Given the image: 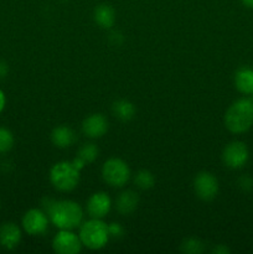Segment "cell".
Listing matches in <instances>:
<instances>
[{"mask_svg": "<svg viewBox=\"0 0 253 254\" xmlns=\"http://www.w3.org/2000/svg\"><path fill=\"white\" fill-rule=\"evenodd\" d=\"M54 251L59 254H76L81 252V238L69 230H61L52 241Z\"/></svg>", "mask_w": 253, "mask_h": 254, "instance_id": "cell-6", "label": "cell"}, {"mask_svg": "<svg viewBox=\"0 0 253 254\" xmlns=\"http://www.w3.org/2000/svg\"><path fill=\"white\" fill-rule=\"evenodd\" d=\"M238 185L242 190L250 191L253 189V180L250 178V176H242V178L238 180Z\"/></svg>", "mask_w": 253, "mask_h": 254, "instance_id": "cell-23", "label": "cell"}, {"mask_svg": "<svg viewBox=\"0 0 253 254\" xmlns=\"http://www.w3.org/2000/svg\"><path fill=\"white\" fill-rule=\"evenodd\" d=\"M113 113L114 116L118 119L123 122L130 121L131 118L135 114V108H134L133 104L129 101H126V99H121V101L116 102L113 104Z\"/></svg>", "mask_w": 253, "mask_h": 254, "instance_id": "cell-17", "label": "cell"}, {"mask_svg": "<svg viewBox=\"0 0 253 254\" xmlns=\"http://www.w3.org/2000/svg\"><path fill=\"white\" fill-rule=\"evenodd\" d=\"M135 181L136 186L143 190H148V189H151L154 186V183H155V179H154L153 174L148 170H140L135 175Z\"/></svg>", "mask_w": 253, "mask_h": 254, "instance_id": "cell-18", "label": "cell"}, {"mask_svg": "<svg viewBox=\"0 0 253 254\" xmlns=\"http://www.w3.org/2000/svg\"><path fill=\"white\" fill-rule=\"evenodd\" d=\"M213 253H217V254H226V253H230V250L226 248L225 246H218L213 250Z\"/></svg>", "mask_w": 253, "mask_h": 254, "instance_id": "cell-24", "label": "cell"}, {"mask_svg": "<svg viewBox=\"0 0 253 254\" xmlns=\"http://www.w3.org/2000/svg\"><path fill=\"white\" fill-rule=\"evenodd\" d=\"M235 84L241 93L253 94V69L242 67L236 72Z\"/></svg>", "mask_w": 253, "mask_h": 254, "instance_id": "cell-13", "label": "cell"}, {"mask_svg": "<svg viewBox=\"0 0 253 254\" xmlns=\"http://www.w3.org/2000/svg\"><path fill=\"white\" fill-rule=\"evenodd\" d=\"M195 192L201 200L210 201L216 197L218 192V181L212 174L201 173L193 181Z\"/></svg>", "mask_w": 253, "mask_h": 254, "instance_id": "cell-9", "label": "cell"}, {"mask_svg": "<svg viewBox=\"0 0 253 254\" xmlns=\"http://www.w3.org/2000/svg\"><path fill=\"white\" fill-rule=\"evenodd\" d=\"M82 130L89 138H101L108 130V122L102 114H92L83 121Z\"/></svg>", "mask_w": 253, "mask_h": 254, "instance_id": "cell-11", "label": "cell"}, {"mask_svg": "<svg viewBox=\"0 0 253 254\" xmlns=\"http://www.w3.org/2000/svg\"><path fill=\"white\" fill-rule=\"evenodd\" d=\"M94 20L103 29H109L116 21V12L112 6L107 4H101L94 10Z\"/></svg>", "mask_w": 253, "mask_h": 254, "instance_id": "cell-16", "label": "cell"}, {"mask_svg": "<svg viewBox=\"0 0 253 254\" xmlns=\"http://www.w3.org/2000/svg\"><path fill=\"white\" fill-rule=\"evenodd\" d=\"M109 237H121L123 235V228L119 223H111L108 225Z\"/></svg>", "mask_w": 253, "mask_h": 254, "instance_id": "cell-22", "label": "cell"}, {"mask_svg": "<svg viewBox=\"0 0 253 254\" xmlns=\"http://www.w3.org/2000/svg\"><path fill=\"white\" fill-rule=\"evenodd\" d=\"M22 226L29 235H44L49 226V217L44 211L32 208L25 213L24 218H22Z\"/></svg>", "mask_w": 253, "mask_h": 254, "instance_id": "cell-8", "label": "cell"}, {"mask_svg": "<svg viewBox=\"0 0 253 254\" xmlns=\"http://www.w3.org/2000/svg\"><path fill=\"white\" fill-rule=\"evenodd\" d=\"M243 2V5H246L247 7H251L253 9V0H241Z\"/></svg>", "mask_w": 253, "mask_h": 254, "instance_id": "cell-27", "label": "cell"}, {"mask_svg": "<svg viewBox=\"0 0 253 254\" xmlns=\"http://www.w3.org/2000/svg\"><path fill=\"white\" fill-rule=\"evenodd\" d=\"M14 145V136L11 131L0 127V153H6Z\"/></svg>", "mask_w": 253, "mask_h": 254, "instance_id": "cell-21", "label": "cell"}, {"mask_svg": "<svg viewBox=\"0 0 253 254\" xmlns=\"http://www.w3.org/2000/svg\"><path fill=\"white\" fill-rule=\"evenodd\" d=\"M111 198L107 193L97 192L89 197L87 202V211L92 218H103L111 210Z\"/></svg>", "mask_w": 253, "mask_h": 254, "instance_id": "cell-10", "label": "cell"}, {"mask_svg": "<svg viewBox=\"0 0 253 254\" xmlns=\"http://www.w3.org/2000/svg\"><path fill=\"white\" fill-rule=\"evenodd\" d=\"M44 212L49 220L60 230H73L78 227L83 218V211L78 203L73 201H44Z\"/></svg>", "mask_w": 253, "mask_h": 254, "instance_id": "cell-1", "label": "cell"}, {"mask_svg": "<svg viewBox=\"0 0 253 254\" xmlns=\"http://www.w3.org/2000/svg\"><path fill=\"white\" fill-rule=\"evenodd\" d=\"M50 180L57 190L71 191L78 185L79 170L73 165V163L61 161L51 169Z\"/></svg>", "mask_w": 253, "mask_h": 254, "instance_id": "cell-4", "label": "cell"}, {"mask_svg": "<svg viewBox=\"0 0 253 254\" xmlns=\"http://www.w3.org/2000/svg\"><path fill=\"white\" fill-rule=\"evenodd\" d=\"M139 203V197L134 191H124L117 198V210L122 215H129L136 208Z\"/></svg>", "mask_w": 253, "mask_h": 254, "instance_id": "cell-15", "label": "cell"}, {"mask_svg": "<svg viewBox=\"0 0 253 254\" xmlns=\"http://www.w3.org/2000/svg\"><path fill=\"white\" fill-rule=\"evenodd\" d=\"M79 238L82 245L89 250H101L109 240L108 226L99 218H92L84 222L79 230Z\"/></svg>", "mask_w": 253, "mask_h": 254, "instance_id": "cell-3", "label": "cell"}, {"mask_svg": "<svg viewBox=\"0 0 253 254\" xmlns=\"http://www.w3.org/2000/svg\"><path fill=\"white\" fill-rule=\"evenodd\" d=\"M7 73V64L5 62L0 61V77H4Z\"/></svg>", "mask_w": 253, "mask_h": 254, "instance_id": "cell-25", "label": "cell"}, {"mask_svg": "<svg viewBox=\"0 0 253 254\" xmlns=\"http://www.w3.org/2000/svg\"><path fill=\"white\" fill-rule=\"evenodd\" d=\"M4 107H5V94H4V92L0 89V113L2 112Z\"/></svg>", "mask_w": 253, "mask_h": 254, "instance_id": "cell-26", "label": "cell"}, {"mask_svg": "<svg viewBox=\"0 0 253 254\" xmlns=\"http://www.w3.org/2000/svg\"><path fill=\"white\" fill-rule=\"evenodd\" d=\"M102 175L107 184L114 186V188H122L129 180L130 170L123 160L113 158L104 163Z\"/></svg>", "mask_w": 253, "mask_h": 254, "instance_id": "cell-5", "label": "cell"}, {"mask_svg": "<svg viewBox=\"0 0 253 254\" xmlns=\"http://www.w3.org/2000/svg\"><path fill=\"white\" fill-rule=\"evenodd\" d=\"M51 139L59 148H68L76 141V134L68 127H57L52 131Z\"/></svg>", "mask_w": 253, "mask_h": 254, "instance_id": "cell-14", "label": "cell"}, {"mask_svg": "<svg viewBox=\"0 0 253 254\" xmlns=\"http://www.w3.org/2000/svg\"><path fill=\"white\" fill-rule=\"evenodd\" d=\"M225 124L235 134L247 131L253 126V101L248 98L236 101L226 112Z\"/></svg>", "mask_w": 253, "mask_h": 254, "instance_id": "cell-2", "label": "cell"}, {"mask_svg": "<svg viewBox=\"0 0 253 254\" xmlns=\"http://www.w3.org/2000/svg\"><path fill=\"white\" fill-rule=\"evenodd\" d=\"M98 148L94 144H84L78 151V158H81L84 163H93L98 156Z\"/></svg>", "mask_w": 253, "mask_h": 254, "instance_id": "cell-19", "label": "cell"}, {"mask_svg": "<svg viewBox=\"0 0 253 254\" xmlns=\"http://www.w3.org/2000/svg\"><path fill=\"white\" fill-rule=\"evenodd\" d=\"M21 240V231L15 223L0 226V246L6 250H14Z\"/></svg>", "mask_w": 253, "mask_h": 254, "instance_id": "cell-12", "label": "cell"}, {"mask_svg": "<svg viewBox=\"0 0 253 254\" xmlns=\"http://www.w3.org/2000/svg\"><path fill=\"white\" fill-rule=\"evenodd\" d=\"M248 149L241 141H232L225 148L222 154L223 163L231 169H241L248 160Z\"/></svg>", "mask_w": 253, "mask_h": 254, "instance_id": "cell-7", "label": "cell"}, {"mask_svg": "<svg viewBox=\"0 0 253 254\" xmlns=\"http://www.w3.org/2000/svg\"><path fill=\"white\" fill-rule=\"evenodd\" d=\"M181 251L184 253L189 254H197L203 252V243L196 238H189L181 245Z\"/></svg>", "mask_w": 253, "mask_h": 254, "instance_id": "cell-20", "label": "cell"}]
</instances>
